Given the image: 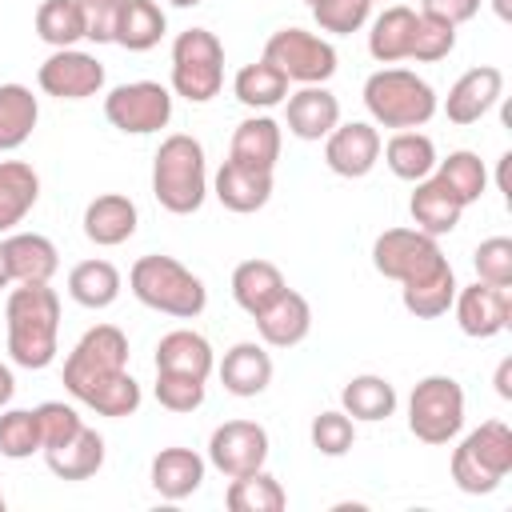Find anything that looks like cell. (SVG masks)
Wrapping results in <instances>:
<instances>
[{
    "label": "cell",
    "instance_id": "1",
    "mask_svg": "<svg viewBox=\"0 0 512 512\" xmlns=\"http://www.w3.org/2000/svg\"><path fill=\"white\" fill-rule=\"evenodd\" d=\"M8 356L16 368L40 372L60 352V296L52 284H16L4 304Z\"/></svg>",
    "mask_w": 512,
    "mask_h": 512
},
{
    "label": "cell",
    "instance_id": "2",
    "mask_svg": "<svg viewBox=\"0 0 512 512\" xmlns=\"http://www.w3.org/2000/svg\"><path fill=\"white\" fill-rule=\"evenodd\" d=\"M152 196L172 216L200 212L208 196V164H204V144L196 136L172 132L160 140L152 156Z\"/></svg>",
    "mask_w": 512,
    "mask_h": 512
},
{
    "label": "cell",
    "instance_id": "3",
    "mask_svg": "<svg viewBox=\"0 0 512 512\" xmlns=\"http://www.w3.org/2000/svg\"><path fill=\"white\" fill-rule=\"evenodd\" d=\"M128 288L144 308L176 316V320H196L208 308L204 280L196 272H188L176 256H160V252L140 256L128 272Z\"/></svg>",
    "mask_w": 512,
    "mask_h": 512
},
{
    "label": "cell",
    "instance_id": "4",
    "mask_svg": "<svg viewBox=\"0 0 512 512\" xmlns=\"http://www.w3.org/2000/svg\"><path fill=\"white\" fill-rule=\"evenodd\" d=\"M364 108L372 124L404 132V128H424L436 116L440 100L436 88L412 68H380L364 80Z\"/></svg>",
    "mask_w": 512,
    "mask_h": 512
},
{
    "label": "cell",
    "instance_id": "5",
    "mask_svg": "<svg viewBox=\"0 0 512 512\" xmlns=\"http://www.w3.org/2000/svg\"><path fill=\"white\" fill-rule=\"evenodd\" d=\"M452 484L468 496H488L512 472V428L504 420H484L452 448Z\"/></svg>",
    "mask_w": 512,
    "mask_h": 512
},
{
    "label": "cell",
    "instance_id": "6",
    "mask_svg": "<svg viewBox=\"0 0 512 512\" xmlns=\"http://www.w3.org/2000/svg\"><path fill=\"white\" fill-rule=\"evenodd\" d=\"M120 372H128V336L116 324H92L64 360V388L84 404Z\"/></svg>",
    "mask_w": 512,
    "mask_h": 512
},
{
    "label": "cell",
    "instance_id": "7",
    "mask_svg": "<svg viewBox=\"0 0 512 512\" xmlns=\"http://www.w3.org/2000/svg\"><path fill=\"white\" fill-rule=\"evenodd\" d=\"M224 88V44L208 28H184L172 40V92L188 104H208Z\"/></svg>",
    "mask_w": 512,
    "mask_h": 512
},
{
    "label": "cell",
    "instance_id": "8",
    "mask_svg": "<svg viewBox=\"0 0 512 512\" xmlns=\"http://www.w3.org/2000/svg\"><path fill=\"white\" fill-rule=\"evenodd\" d=\"M464 428V388L460 380L436 372L424 376L408 396V432L420 444H448Z\"/></svg>",
    "mask_w": 512,
    "mask_h": 512
},
{
    "label": "cell",
    "instance_id": "9",
    "mask_svg": "<svg viewBox=\"0 0 512 512\" xmlns=\"http://www.w3.org/2000/svg\"><path fill=\"white\" fill-rule=\"evenodd\" d=\"M372 268L384 280L416 284V280L448 268V256L440 252L436 236H428L420 228H384L372 240Z\"/></svg>",
    "mask_w": 512,
    "mask_h": 512
},
{
    "label": "cell",
    "instance_id": "10",
    "mask_svg": "<svg viewBox=\"0 0 512 512\" xmlns=\"http://www.w3.org/2000/svg\"><path fill=\"white\" fill-rule=\"evenodd\" d=\"M264 60L276 64L288 84H324L336 76V48L308 28H276L264 40Z\"/></svg>",
    "mask_w": 512,
    "mask_h": 512
},
{
    "label": "cell",
    "instance_id": "11",
    "mask_svg": "<svg viewBox=\"0 0 512 512\" xmlns=\"http://www.w3.org/2000/svg\"><path fill=\"white\" fill-rule=\"evenodd\" d=\"M104 116L116 132L124 136H148L168 128L172 120V92L160 80H132V84H116L104 96Z\"/></svg>",
    "mask_w": 512,
    "mask_h": 512
},
{
    "label": "cell",
    "instance_id": "12",
    "mask_svg": "<svg viewBox=\"0 0 512 512\" xmlns=\"http://www.w3.org/2000/svg\"><path fill=\"white\" fill-rule=\"evenodd\" d=\"M268 460V428L256 424V420H224L220 428H212L208 436V464L236 480V476H248L256 468H264Z\"/></svg>",
    "mask_w": 512,
    "mask_h": 512
},
{
    "label": "cell",
    "instance_id": "13",
    "mask_svg": "<svg viewBox=\"0 0 512 512\" xmlns=\"http://www.w3.org/2000/svg\"><path fill=\"white\" fill-rule=\"evenodd\" d=\"M36 84L56 100H88L104 88V64L80 48H52V56L36 68Z\"/></svg>",
    "mask_w": 512,
    "mask_h": 512
},
{
    "label": "cell",
    "instance_id": "14",
    "mask_svg": "<svg viewBox=\"0 0 512 512\" xmlns=\"http://www.w3.org/2000/svg\"><path fill=\"white\" fill-rule=\"evenodd\" d=\"M452 312H456V324H460L464 336L492 340L512 324V288L476 280L468 288H456Z\"/></svg>",
    "mask_w": 512,
    "mask_h": 512
},
{
    "label": "cell",
    "instance_id": "15",
    "mask_svg": "<svg viewBox=\"0 0 512 512\" xmlns=\"http://www.w3.org/2000/svg\"><path fill=\"white\" fill-rule=\"evenodd\" d=\"M380 144L384 140H380L376 124H368V120L336 124L324 136V164L344 180H360L380 164Z\"/></svg>",
    "mask_w": 512,
    "mask_h": 512
},
{
    "label": "cell",
    "instance_id": "16",
    "mask_svg": "<svg viewBox=\"0 0 512 512\" xmlns=\"http://www.w3.org/2000/svg\"><path fill=\"white\" fill-rule=\"evenodd\" d=\"M500 96H504V72H500L496 64L468 68V72L448 88V96H444V116H448L452 124L468 128V124L484 120V116L496 108Z\"/></svg>",
    "mask_w": 512,
    "mask_h": 512
},
{
    "label": "cell",
    "instance_id": "17",
    "mask_svg": "<svg viewBox=\"0 0 512 512\" xmlns=\"http://www.w3.org/2000/svg\"><path fill=\"white\" fill-rule=\"evenodd\" d=\"M252 320H256V332H260V344H268V348H296V344H304L308 332H312V304H308L300 292L284 288V292H280L264 312H256Z\"/></svg>",
    "mask_w": 512,
    "mask_h": 512
},
{
    "label": "cell",
    "instance_id": "18",
    "mask_svg": "<svg viewBox=\"0 0 512 512\" xmlns=\"http://www.w3.org/2000/svg\"><path fill=\"white\" fill-rule=\"evenodd\" d=\"M284 124L296 140H324L340 124V100L324 84H300V92H288Z\"/></svg>",
    "mask_w": 512,
    "mask_h": 512
},
{
    "label": "cell",
    "instance_id": "19",
    "mask_svg": "<svg viewBox=\"0 0 512 512\" xmlns=\"http://www.w3.org/2000/svg\"><path fill=\"white\" fill-rule=\"evenodd\" d=\"M220 384L224 392L240 396V400H252L260 396L268 384H272V356H268V344H256V340H240L224 352L220 360Z\"/></svg>",
    "mask_w": 512,
    "mask_h": 512
},
{
    "label": "cell",
    "instance_id": "20",
    "mask_svg": "<svg viewBox=\"0 0 512 512\" xmlns=\"http://www.w3.org/2000/svg\"><path fill=\"white\" fill-rule=\"evenodd\" d=\"M212 192L216 200L228 208V212H260L268 200H272V172L264 168H248V164H236V160H224L216 180H212Z\"/></svg>",
    "mask_w": 512,
    "mask_h": 512
},
{
    "label": "cell",
    "instance_id": "21",
    "mask_svg": "<svg viewBox=\"0 0 512 512\" xmlns=\"http://www.w3.org/2000/svg\"><path fill=\"white\" fill-rule=\"evenodd\" d=\"M136 224H140V212L124 192H100L84 208V236L96 248H116V244L132 240Z\"/></svg>",
    "mask_w": 512,
    "mask_h": 512
},
{
    "label": "cell",
    "instance_id": "22",
    "mask_svg": "<svg viewBox=\"0 0 512 512\" xmlns=\"http://www.w3.org/2000/svg\"><path fill=\"white\" fill-rule=\"evenodd\" d=\"M148 480L152 488L164 496V500H184L192 496L200 484H204V456L192 452V448H160L152 456V468H148Z\"/></svg>",
    "mask_w": 512,
    "mask_h": 512
},
{
    "label": "cell",
    "instance_id": "23",
    "mask_svg": "<svg viewBox=\"0 0 512 512\" xmlns=\"http://www.w3.org/2000/svg\"><path fill=\"white\" fill-rule=\"evenodd\" d=\"M4 252H8V268H12V284H52V276L60 268L56 244L40 232H12L4 240Z\"/></svg>",
    "mask_w": 512,
    "mask_h": 512
},
{
    "label": "cell",
    "instance_id": "24",
    "mask_svg": "<svg viewBox=\"0 0 512 512\" xmlns=\"http://www.w3.org/2000/svg\"><path fill=\"white\" fill-rule=\"evenodd\" d=\"M216 368V356H212V344L192 332V328H172L160 336L156 344V372H180V376H196V380H208Z\"/></svg>",
    "mask_w": 512,
    "mask_h": 512
},
{
    "label": "cell",
    "instance_id": "25",
    "mask_svg": "<svg viewBox=\"0 0 512 512\" xmlns=\"http://www.w3.org/2000/svg\"><path fill=\"white\" fill-rule=\"evenodd\" d=\"M408 212H412V224H416L420 232H428V236H448V232L460 224L464 204H460L436 176H424V180H416V188H412V196H408Z\"/></svg>",
    "mask_w": 512,
    "mask_h": 512
},
{
    "label": "cell",
    "instance_id": "26",
    "mask_svg": "<svg viewBox=\"0 0 512 512\" xmlns=\"http://www.w3.org/2000/svg\"><path fill=\"white\" fill-rule=\"evenodd\" d=\"M280 144H284V136H280V124H276L272 116H248V120H240L236 132H232L228 160L272 172L276 160H280Z\"/></svg>",
    "mask_w": 512,
    "mask_h": 512
},
{
    "label": "cell",
    "instance_id": "27",
    "mask_svg": "<svg viewBox=\"0 0 512 512\" xmlns=\"http://www.w3.org/2000/svg\"><path fill=\"white\" fill-rule=\"evenodd\" d=\"M44 460H48V472L60 480H88L104 468V436L84 424L72 440L44 448Z\"/></svg>",
    "mask_w": 512,
    "mask_h": 512
},
{
    "label": "cell",
    "instance_id": "28",
    "mask_svg": "<svg viewBox=\"0 0 512 512\" xmlns=\"http://www.w3.org/2000/svg\"><path fill=\"white\" fill-rule=\"evenodd\" d=\"M40 200V176L24 160H0V232H16Z\"/></svg>",
    "mask_w": 512,
    "mask_h": 512
},
{
    "label": "cell",
    "instance_id": "29",
    "mask_svg": "<svg viewBox=\"0 0 512 512\" xmlns=\"http://www.w3.org/2000/svg\"><path fill=\"white\" fill-rule=\"evenodd\" d=\"M284 288H288V284H284V272H280L272 260L252 256V260H240V264L232 268V300H236L248 316L264 312Z\"/></svg>",
    "mask_w": 512,
    "mask_h": 512
},
{
    "label": "cell",
    "instance_id": "30",
    "mask_svg": "<svg viewBox=\"0 0 512 512\" xmlns=\"http://www.w3.org/2000/svg\"><path fill=\"white\" fill-rule=\"evenodd\" d=\"M380 152H384L388 172H392L396 180H408V184L432 176V168H436V160H440L432 136H424V132H416V128L392 132V140L380 144Z\"/></svg>",
    "mask_w": 512,
    "mask_h": 512
},
{
    "label": "cell",
    "instance_id": "31",
    "mask_svg": "<svg viewBox=\"0 0 512 512\" xmlns=\"http://www.w3.org/2000/svg\"><path fill=\"white\" fill-rule=\"evenodd\" d=\"M412 32H416V12L408 4H388L372 28H368V52L376 64H396V60H408V44H412Z\"/></svg>",
    "mask_w": 512,
    "mask_h": 512
},
{
    "label": "cell",
    "instance_id": "32",
    "mask_svg": "<svg viewBox=\"0 0 512 512\" xmlns=\"http://www.w3.org/2000/svg\"><path fill=\"white\" fill-rule=\"evenodd\" d=\"M120 288H124L120 268H116L112 260H100V256H96V260H80V264L68 272V296H72L80 308H92V312L116 304Z\"/></svg>",
    "mask_w": 512,
    "mask_h": 512
},
{
    "label": "cell",
    "instance_id": "33",
    "mask_svg": "<svg viewBox=\"0 0 512 512\" xmlns=\"http://www.w3.org/2000/svg\"><path fill=\"white\" fill-rule=\"evenodd\" d=\"M340 408L352 420H368V424L388 420L396 412V388H392V380H384L376 372H360L340 388Z\"/></svg>",
    "mask_w": 512,
    "mask_h": 512
},
{
    "label": "cell",
    "instance_id": "34",
    "mask_svg": "<svg viewBox=\"0 0 512 512\" xmlns=\"http://www.w3.org/2000/svg\"><path fill=\"white\" fill-rule=\"evenodd\" d=\"M168 32V16L156 0H124L116 20V44L128 52H148Z\"/></svg>",
    "mask_w": 512,
    "mask_h": 512
},
{
    "label": "cell",
    "instance_id": "35",
    "mask_svg": "<svg viewBox=\"0 0 512 512\" xmlns=\"http://www.w3.org/2000/svg\"><path fill=\"white\" fill-rule=\"evenodd\" d=\"M432 176H436L464 208L476 204V200L488 192V168H484V160H480L476 152H468V148H456V152H448L444 160H436Z\"/></svg>",
    "mask_w": 512,
    "mask_h": 512
},
{
    "label": "cell",
    "instance_id": "36",
    "mask_svg": "<svg viewBox=\"0 0 512 512\" xmlns=\"http://www.w3.org/2000/svg\"><path fill=\"white\" fill-rule=\"evenodd\" d=\"M40 120V104L24 84H0V152L20 148Z\"/></svg>",
    "mask_w": 512,
    "mask_h": 512
},
{
    "label": "cell",
    "instance_id": "37",
    "mask_svg": "<svg viewBox=\"0 0 512 512\" xmlns=\"http://www.w3.org/2000/svg\"><path fill=\"white\" fill-rule=\"evenodd\" d=\"M232 92H236V100L244 104V108H276V104H284L288 100V76L276 68V64H268L264 56L256 60V64H244L240 72H236V80H232Z\"/></svg>",
    "mask_w": 512,
    "mask_h": 512
},
{
    "label": "cell",
    "instance_id": "38",
    "mask_svg": "<svg viewBox=\"0 0 512 512\" xmlns=\"http://www.w3.org/2000/svg\"><path fill=\"white\" fill-rule=\"evenodd\" d=\"M456 272H452V264L448 268H440V272H432V276H424V280H416V284H400V304L416 316V320H436V316H444L448 308H452V300H456Z\"/></svg>",
    "mask_w": 512,
    "mask_h": 512
},
{
    "label": "cell",
    "instance_id": "39",
    "mask_svg": "<svg viewBox=\"0 0 512 512\" xmlns=\"http://www.w3.org/2000/svg\"><path fill=\"white\" fill-rule=\"evenodd\" d=\"M224 504L232 512H280L288 504V492L280 488V480L264 468L248 472V476H236L224 492Z\"/></svg>",
    "mask_w": 512,
    "mask_h": 512
},
{
    "label": "cell",
    "instance_id": "40",
    "mask_svg": "<svg viewBox=\"0 0 512 512\" xmlns=\"http://www.w3.org/2000/svg\"><path fill=\"white\" fill-rule=\"evenodd\" d=\"M36 36L52 48H76L84 40V16L76 0H40L36 8Z\"/></svg>",
    "mask_w": 512,
    "mask_h": 512
},
{
    "label": "cell",
    "instance_id": "41",
    "mask_svg": "<svg viewBox=\"0 0 512 512\" xmlns=\"http://www.w3.org/2000/svg\"><path fill=\"white\" fill-rule=\"evenodd\" d=\"M32 452H44L36 408H0V456L28 460Z\"/></svg>",
    "mask_w": 512,
    "mask_h": 512
},
{
    "label": "cell",
    "instance_id": "42",
    "mask_svg": "<svg viewBox=\"0 0 512 512\" xmlns=\"http://www.w3.org/2000/svg\"><path fill=\"white\" fill-rule=\"evenodd\" d=\"M452 48H456V28L448 20H436V16L416 12V32H412V44H408V60L436 64V60L452 56Z\"/></svg>",
    "mask_w": 512,
    "mask_h": 512
},
{
    "label": "cell",
    "instance_id": "43",
    "mask_svg": "<svg viewBox=\"0 0 512 512\" xmlns=\"http://www.w3.org/2000/svg\"><path fill=\"white\" fill-rule=\"evenodd\" d=\"M140 400H144V392H140L136 376L132 372H120L116 380H108L104 388H96L84 400V408H92L96 416H108V420H124V416H132L140 408Z\"/></svg>",
    "mask_w": 512,
    "mask_h": 512
},
{
    "label": "cell",
    "instance_id": "44",
    "mask_svg": "<svg viewBox=\"0 0 512 512\" xmlns=\"http://www.w3.org/2000/svg\"><path fill=\"white\" fill-rule=\"evenodd\" d=\"M372 4L376 0H316L312 4V20L320 24V32L352 36L372 20Z\"/></svg>",
    "mask_w": 512,
    "mask_h": 512
},
{
    "label": "cell",
    "instance_id": "45",
    "mask_svg": "<svg viewBox=\"0 0 512 512\" xmlns=\"http://www.w3.org/2000/svg\"><path fill=\"white\" fill-rule=\"evenodd\" d=\"M308 436H312V448L320 456H344L356 444V420L344 408H328V412L312 416Z\"/></svg>",
    "mask_w": 512,
    "mask_h": 512
},
{
    "label": "cell",
    "instance_id": "46",
    "mask_svg": "<svg viewBox=\"0 0 512 512\" xmlns=\"http://www.w3.org/2000/svg\"><path fill=\"white\" fill-rule=\"evenodd\" d=\"M208 396V380L180 376V372H156V400L168 412H196Z\"/></svg>",
    "mask_w": 512,
    "mask_h": 512
},
{
    "label": "cell",
    "instance_id": "47",
    "mask_svg": "<svg viewBox=\"0 0 512 512\" xmlns=\"http://www.w3.org/2000/svg\"><path fill=\"white\" fill-rule=\"evenodd\" d=\"M472 268H476V280L512 288V240L508 236L480 240L476 252H472Z\"/></svg>",
    "mask_w": 512,
    "mask_h": 512
},
{
    "label": "cell",
    "instance_id": "48",
    "mask_svg": "<svg viewBox=\"0 0 512 512\" xmlns=\"http://www.w3.org/2000/svg\"><path fill=\"white\" fill-rule=\"evenodd\" d=\"M36 420H40V440H44V448H56V444L72 440V436L84 428L80 412H76L72 404H64V400H44V404H36Z\"/></svg>",
    "mask_w": 512,
    "mask_h": 512
},
{
    "label": "cell",
    "instance_id": "49",
    "mask_svg": "<svg viewBox=\"0 0 512 512\" xmlns=\"http://www.w3.org/2000/svg\"><path fill=\"white\" fill-rule=\"evenodd\" d=\"M84 16V40L92 44H116V20L124 0H76Z\"/></svg>",
    "mask_w": 512,
    "mask_h": 512
},
{
    "label": "cell",
    "instance_id": "50",
    "mask_svg": "<svg viewBox=\"0 0 512 512\" xmlns=\"http://www.w3.org/2000/svg\"><path fill=\"white\" fill-rule=\"evenodd\" d=\"M420 12L424 16H436V20H448L452 28H460V24H468L480 12V0H420Z\"/></svg>",
    "mask_w": 512,
    "mask_h": 512
},
{
    "label": "cell",
    "instance_id": "51",
    "mask_svg": "<svg viewBox=\"0 0 512 512\" xmlns=\"http://www.w3.org/2000/svg\"><path fill=\"white\" fill-rule=\"evenodd\" d=\"M12 396H16V376H12V368L0 360V408H8Z\"/></svg>",
    "mask_w": 512,
    "mask_h": 512
},
{
    "label": "cell",
    "instance_id": "52",
    "mask_svg": "<svg viewBox=\"0 0 512 512\" xmlns=\"http://www.w3.org/2000/svg\"><path fill=\"white\" fill-rule=\"evenodd\" d=\"M496 392H500V400H512V360H500V368H496Z\"/></svg>",
    "mask_w": 512,
    "mask_h": 512
},
{
    "label": "cell",
    "instance_id": "53",
    "mask_svg": "<svg viewBox=\"0 0 512 512\" xmlns=\"http://www.w3.org/2000/svg\"><path fill=\"white\" fill-rule=\"evenodd\" d=\"M12 284V268H8V252H4V240H0V288Z\"/></svg>",
    "mask_w": 512,
    "mask_h": 512
},
{
    "label": "cell",
    "instance_id": "54",
    "mask_svg": "<svg viewBox=\"0 0 512 512\" xmlns=\"http://www.w3.org/2000/svg\"><path fill=\"white\" fill-rule=\"evenodd\" d=\"M492 8H496L500 20H512V4H508V0H492Z\"/></svg>",
    "mask_w": 512,
    "mask_h": 512
},
{
    "label": "cell",
    "instance_id": "55",
    "mask_svg": "<svg viewBox=\"0 0 512 512\" xmlns=\"http://www.w3.org/2000/svg\"><path fill=\"white\" fill-rule=\"evenodd\" d=\"M172 8H196V4H204V0H168Z\"/></svg>",
    "mask_w": 512,
    "mask_h": 512
},
{
    "label": "cell",
    "instance_id": "56",
    "mask_svg": "<svg viewBox=\"0 0 512 512\" xmlns=\"http://www.w3.org/2000/svg\"><path fill=\"white\" fill-rule=\"evenodd\" d=\"M0 512H4V492H0Z\"/></svg>",
    "mask_w": 512,
    "mask_h": 512
},
{
    "label": "cell",
    "instance_id": "57",
    "mask_svg": "<svg viewBox=\"0 0 512 512\" xmlns=\"http://www.w3.org/2000/svg\"><path fill=\"white\" fill-rule=\"evenodd\" d=\"M304 4H308V8H312V4H316V0H304Z\"/></svg>",
    "mask_w": 512,
    "mask_h": 512
}]
</instances>
